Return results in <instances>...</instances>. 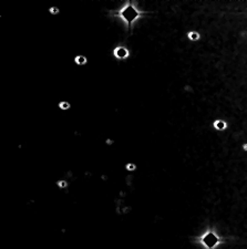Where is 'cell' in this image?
Instances as JSON below:
<instances>
[{
	"label": "cell",
	"instance_id": "cell-4",
	"mask_svg": "<svg viewBox=\"0 0 247 249\" xmlns=\"http://www.w3.org/2000/svg\"><path fill=\"white\" fill-rule=\"evenodd\" d=\"M214 126L216 127V128H218V130H223V128L226 127V124H225V122L221 121V120H217V121L214 122Z\"/></svg>",
	"mask_w": 247,
	"mask_h": 249
},
{
	"label": "cell",
	"instance_id": "cell-2",
	"mask_svg": "<svg viewBox=\"0 0 247 249\" xmlns=\"http://www.w3.org/2000/svg\"><path fill=\"white\" fill-rule=\"evenodd\" d=\"M201 239H202V243H204V245H205L206 247H208V248H213V247L216 246L217 243H219V240H221V238H219L214 231H212V230L206 231L205 234L202 236Z\"/></svg>",
	"mask_w": 247,
	"mask_h": 249
},
{
	"label": "cell",
	"instance_id": "cell-6",
	"mask_svg": "<svg viewBox=\"0 0 247 249\" xmlns=\"http://www.w3.org/2000/svg\"><path fill=\"white\" fill-rule=\"evenodd\" d=\"M189 38L191 39V40H197V39L200 38V36H198V33H196V32H189Z\"/></svg>",
	"mask_w": 247,
	"mask_h": 249
},
{
	"label": "cell",
	"instance_id": "cell-3",
	"mask_svg": "<svg viewBox=\"0 0 247 249\" xmlns=\"http://www.w3.org/2000/svg\"><path fill=\"white\" fill-rule=\"evenodd\" d=\"M113 55L119 60H125L126 58L130 57V51L126 47L123 45H118L117 48H114L113 50Z\"/></svg>",
	"mask_w": 247,
	"mask_h": 249
},
{
	"label": "cell",
	"instance_id": "cell-7",
	"mask_svg": "<svg viewBox=\"0 0 247 249\" xmlns=\"http://www.w3.org/2000/svg\"><path fill=\"white\" fill-rule=\"evenodd\" d=\"M50 12H51V14H58L59 10H58V8H51L50 9Z\"/></svg>",
	"mask_w": 247,
	"mask_h": 249
},
{
	"label": "cell",
	"instance_id": "cell-5",
	"mask_svg": "<svg viewBox=\"0 0 247 249\" xmlns=\"http://www.w3.org/2000/svg\"><path fill=\"white\" fill-rule=\"evenodd\" d=\"M75 62H77V64H86V57H83V55H79V57L75 58Z\"/></svg>",
	"mask_w": 247,
	"mask_h": 249
},
{
	"label": "cell",
	"instance_id": "cell-1",
	"mask_svg": "<svg viewBox=\"0 0 247 249\" xmlns=\"http://www.w3.org/2000/svg\"><path fill=\"white\" fill-rule=\"evenodd\" d=\"M147 14L149 12L139 9L136 7V3L131 2V1H126L120 9L111 12V14L113 17H118V18H120L124 22L129 30H132L134 23Z\"/></svg>",
	"mask_w": 247,
	"mask_h": 249
}]
</instances>
